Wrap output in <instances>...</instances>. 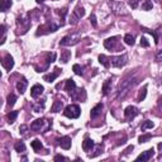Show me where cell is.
I'll list each match as a JSON object with an SVG mask.
<instances>
[{
	"label": "cell",
	"mask_w": 162,
	"mask_h": 162,
	"mask_svg": "<svg viewBox=\"0 0 162 162\" xmlns=\"http://www.w3.org/2000/svg\"><path fill=\"white\" fill-rule=\"evenodd\" d=\"M137 83H138V81L136 79H133V77H128L124 81H122V84L118 87V100L124 99L126 95L128 94V91L130 90V87H133Z\"/></svg>",
	"instance_id": "6da1fadb"
},
{
	"label": "cell",
	"mask_w": 162,
	"mask_h": 162,
	"mask_svg": "<svg viewBox=\"0 0 162 162\" xmlns=\"http://www.w3.org/2000/svg\"><path fill=\"white\" fill-rule=\"evenodd\" d=\"M17 25H18V29H20L18 34H24L31 28V19L28 18V15H20L17 20Z\"/></svg>",
	"instance_id": "7a4b0ae2"
},
{
	"label": "cell",
	"mask_w": 162,
	"mask_h": 162,
	"mask_svg": "<svg viewBox=\"0 0 162 162\" xmlns=\"http://www.w3.org/2000/svg\"><path fill=\"white\" fill-rule=\"evenodd\" d=\"M109 6L112 8L113 13L117 15H128V10L126 8V5L120 2H115V0H110L109 2Z\"/></svg>",
	"instance_id": "3957f363"
},
{
	"label": "cell",
	"mask_w": 162,
	"mask_h": 162,
	"mask_svg": "<svg viewBox=\"0 0 162 162\" xmlns=\"http://www.w3.org/2000/svg\"><path fill=\"white\" fill-rule=\"evenodd\" d=\"M63 114H65V117L70 118V119H76V118L80 117V114H81V109H80V106H79V105H76V104H71V105H67V106L65 108Z\"/></svg>",
	"instance_id": "277c9868"
},
{
	"label": "cell",
	"mask_w": 162,
	"mask_h": 162,
	"mask_svg": "<svg viewBox=\"0 0 162 162\" xmlns=\"http://www.w3.org/2000/svg\"><path fill=\"white\" fill-rule=\"evenodd\" d=\"M81 39V34L80 33H72L63 37L60 40V46H75L79 43V40Z\"/></svg>",
	"instance_id": "5b68a950"
},
{
	"label": "cell",
	"mask_w": 162,
	"mask_h": 162,
	"mask_svg": "<svg viewBox=\"0 0 162 162\" xmlns=\"http://www.w3.org/2000/svg\"><path fill=\"white\" fill-rule=\"evenodd\" d=\"M85 15V9L81 6V5H79V6H76L75 8V10L72 11V14H71V17H70V23L71 24H77L79 23V20L81 19Z\"/></svg>",
	"instance_id": "8992f818"
},
{
	"label": "cell",
	"mask_w": 162,
	"mask_h": 162,
	"mask_svg": "<svg viewBox=\"0 0 162 162\" xmlns=\"http://www.w3.org/2000/svg\"><path fill=\"white\" fill-rule=\"evenodd\" d=\"M104 47L106 49H110V51H114V49H119V51H123V47H119L118 46V37H110L104 40Z\"/></svg>",
	"instance_id": "52a82bcc"
},
{
	"label": "cell",
	"mask_w": 162,
	"mask_h": 162,
	"mask_svg": "<svg viewBox=\"0 0 162 162\" xmlns=\"http://www.w3.org/2000/svg\"><path fill=\"white\" fill-rule=\"evenodd\" d=\"M112 65L114 67H123L124 65H127L128 62V57L127 55H123V56H115V57H112Z\"/></svg>",
	"instance_id": "ba28073f"
},
{
	"label": "cell",
	"mask_w": 162,
	"mask_h": 162,
	"mask_svg": "<svg viewBox=\"0 0 162 162\" xmlns=\"http://www.w3.org/2000/svg\"><path fill=\"white\" fill-rule=\"evenodd\" d=\"M2 65H3V67L5 70L10 71L13 67H14V58H13L9 53H6V55L4 56V58H3V61H2Z\"/></svg>",
	"instance_id": "9c48e42d"
},
{
	"label": "cell",
	"mask_w": 162,
	"mask_h": 162,
	"mask_svg": "<svg viewBox=\"0 0 162 162\" xmlns=\"http://www.w3.org/2000/svg\"><path fill=\"white\" fill-rule=\"evenodd\" d=\"M155 156V150L153 148H150V150H147L146 152H143L142 155H139L137 158H136V161H138V162H146V161H150L152 157Z\"/></svg>",
	"instance_id": "30bf717a"
},
{
	"label": "cell",
	"mask_w": 162,
	"mask_h": 162,
	"mask_svg": "<svg viewBox=\"0 0 162 162\" xmlns=\"http://www.w3.org/2000/svg\"><path fill=\"white\" fill-rule=\"evenodd\" d=\"M43 90H45V87L42 85H39V84L33 85L32 89H31V96L34 98V99L38 98V96H40V95H42V92H43Z\"/></svg>",
	"instance_id": "8fae6325"
},
{
	"label": "cell",
	"mask_w": 162,
	"mask_h": 162,
	"mask_svg": "<svg viewBox=\"0 0 162 162\" xmlns=\"http://www.w3.org/2000/svg\"><path fill=\"white\" fill-rule=\"evenodd\" d=\"M137 114H138V109H137L136 106H133V105L126 108V110H124V115H126V118H127L128 120L133 119Z\"/></svg>",
	"instance_id": "7c38bea8"
},
{
	"label": "cell",
	"mask_w": 162,
	"mask_h": 162,
	"mask_svg": "<svg viewBox=\"0 0 162 162\" xmlns=\"http://www.w3.org/2000/svg\"><path fill=\"white\" fill-rule=\"evenodd\" d=\"M71 137H69V136H65V137H62L60 141H58V144H60V147L61 148H63V150H70L71 148Z\"/></svg>",
	"instance_id": "4fadbf2b"
},
{
	"label": "cell",
	"mask_w": 162,
	"mask_h": 162,
	"mask_svg": "<svg viewBox=\"0 0 162 162\" xmlns=\"http://www.w3.org/2000/svg\"><path fill=\"white\" fill-rule=\"evenodd\" d=\"M103 108H104V105H103L101 103L96 104V105L91 109V112H90V117H91L92 119H95L96 117H99V115L101 114V112H103Z\"/></svg>",
	"instance_id": "5bb4252c"
},
{
	"label": "cell",
	"mask_w": 162,
	"mask_h": 162,
	"mask_svg": "<svg viewBox=\"0 0 162 162\" xmlns=\"http://www.w3.org/2000/svg\"><path fill=\"white\" fill-rule=\"evenodd\" d=\"M45 123H46L45 119H36L31 124V129L34 130V132H39L40 129H42V127L45 126Z\"/></svg>",
	"instance_id": "9a60e30c"
},
{
	"label": "cell",
	"mask_w": 162,
	"mask_h": 162,
	"mask_svg": "<svg viewBox=\"0 0 162 162\" xmlns=\"http://www.w3.org/2000/svg\"><path fill=\"white\" fill-rule=\"evenodd\" d=\"M94 147H95V143H94V141L90 139V138H85V141L83 142V150H84L86 153H89Z\"/></svg>",
	"instance_id": "2e32d148"
},
{
	"label": "cell",
	"mask_w": 162,
	"mask_h": 162,
	"mask_svg": "<svg viewBox=\"0 0 162 162\" xmlns=\"http://www.w3.org/2000/svg\"><path fill=\"white\" fill-rule=\"evenodd\" d=\"M60 69H55V72H51V74H48V75H45L43 76V80L45 81H47V83H53L56 79H57V76L60 75Z\"/></svg>",
	"instance_id": "e0dca14e"
},
{
	"label": "cell",
	"mask_w": 162,
	"mask_h": 162,
	"mask_svg": "<svg viewBox=\"0 0 162 162\" xmlns=\"http://www.w3.org/2000/svg\"><path fill=\"white\" fill-rule=\"evenodd\" d=\"M27 86H28V81H27V79H24V77L17 83V90H18L20 94H24V92H25Z\"/></svg>",
	"instance_id": "ac0fdd59"
},
{
	"label": "cell",
	"mask_w": 162,
	"mask_h": 162,
	"mask_svg": "<svg viewBox=\"0 0 162 162\" xmlns=\"http://www.w3.org/2000/svg\"><path fill=\"white\" fill-rule=\"evenodd\" d=\"M62 108H63V103L61 100H56L55 103H53L52 108H51V112L52 113H58L62 110Z\"/></svg>",
	"instance_id": "d6986e66"
},
{
	"label": "cell",
	"mask_w": 162,
	"mask_h": 162,
	"mask_svg": "<svg viewBox=\"0 0 162 162\" xmlns=\"http://www.w3.org/2000/svg\"><path fill=\"white\" fill-rule=\"evenodd\" d=\"M110 91H112V79H108L103 84V94L104 95H108Z\"/></svg>",
	"instance_id": "ffe728a7"
},
{
	"label": "cell",
	"mask_w": 162,
	"mask_h": 162,
	"mask_svg": "<svg viewBox=\"0 0 162 162\" xmlns=\"http://www.w3.org/2000/svg\"><path fill=\"white\" fill-rule=\"evenodd\" d=\"M65 89H66V91H69V92H71L72 90H75V89H76V84H75V81H74L72 79H69V80L66 81Z\"/></svg>",
	"instance_id": "44dd1931"
},
{
	"label": "cell",
	"mask_w": 162,
	"mask_h": 162,
	"mask_svg": "<svg viewBox=\"0 0 162 162\" xmlns=\"http://www.w3.org/2000/svg\"><path fill=\"white\" fill-rule=\"evenodd\" d=\"M146 95H147V85H144V86L139 90V92H138V96H137V101L142 103V101L144 100Z\"/></svg>",
	"instance_id": "7402d4cb"
},
{
	"label": "cell",
	"mask_w": 162,
	"mask_h": 162,
	"mask_svg": "<svg viewBox=\"0 0 162 162\" xmlns=\"http://www.w3.org/2000/svg\"><path fill=\"white\" fill-rule=\"evenodd\" d=\"M71 58V52L70 51H63L61 53V62L62 63H67Z\"/></svg>",
	"instance_id": "603a6c76"
},
{
	"label": "cell",
	"mask_w": 162,
	"mask_h": 162,
	"mask_svg": "<svg viewBox=\"0 0 162 162\" xmlns=\"http://www.w3.org/2000/svg\"><path fill=\"white\" fill-rule=\"evenodd\" d=\"M11 6V0H2V4H0V10L6 11Z\"/></svg>",
	"instance_id": "cb8c5ba5"
},
{
	"label": "cell",
	"mask_w": 162,
	"mask_h": 162,
	"mask_svg": "<svg viewBox=\"0 0 162 162\" xmlns=\"http://www.w3.org/2000/svg\"><path fill=\"white\" fill-rule=\"evenodd\" d=\"M17 117H18V112H17V110H14V112H10V113H8V115H6V119H8V123L13 124V123H14V122H15Z\"/></svg>",
	"instance_id": "d4e9b609"
},
{
	"label": "cell",
	"mask_w": 162,
	"mask_h": 162,
	"mask_svg": "<svg viewBox=\"0 0 162 162\" xmlns=\"http://www.w3.org/2000/svg\"><path fill=\"white\" fill-rule=\"evenodd\" d=\"M99 62H100V65H103V66L105 67V69H109V67H110L109 60H108V57L104 56V55H100V56H99Z\"/></svg>",
	"instance_id": "484cf974"
},
{
	"label": "cell",
	"mask_w": 162,
	"mask_h": 162,
	"mask_svg": "<svg viewBox=\"0 0 162 162\" xmlns=\"http://www.w3.org/2000/svg\"><path fill=\"white\" fill-rule=\"evenodd\" d=\"M101 152H103V144H98V146H95V151H94V153H89L87 156L90 158H94V157L99 156Z\"/></svg>",
	"instance_id": "4316f807"
},
{
	"label": "cell",
	"mask_w": 162,
	"mask_h": 162,
	"mask_svg": "<svg viewBox=\"0 0 162 162\" xmlns=\"http://www.w3.org/2000/svg\"><path fill=\"white\" fill-rule=\"evenodd\" d=\"M153 127H155L153 122H151V120H146L144 123L141 126V130H142V132H146L147 129H152Z\"/></svg>",
	"instance_id": "83f0119b"
},
{
	"label": "cell",
	"mask_w": 162,
	"mask_h": 162,
	"mask_svg": "<svg viewBox=\"0 0 162 162\" xmlns=\"http://www.w3.org/2000/svg\"><path fill=\"white\" fill-rule=\"evenodd\" d=\"M152 8H153V4H152L151 0H143V3H142V10L148 11V10H151Z\"/></svg>",
	"instance_id": "f1b7e54d"
},
{
	"label": "cell",
	"mask_w": 162,
	"mask_h": 162,
	"mask_svg": "<svg viewBox=\"0 0 162 162\" xmlns=\"http://www.w3.org/2000/svg\"><path fill=\"white\" fill-rule=\"evenodd\" d=\"M14 150H15L17 152L22 153V152H24V151H25V144H24L22 141H19V142H17V143L14 144Z\"/></svg>",
	"instance_id": "f546056e"
},
{
	"label": "cell",
	"mask_w": 162,
	"mask_h": 162,
	"mask_svg": "<svg viewBox=\"0 0 162 162\" xmlns=\"http://www.w3.org/2000/svg\"><path fill=\"white\" fill-rule=\"evenodd\" d=\"M6 101H8L9 106H13V105L15 104V101H17V96L14 95V94H9L8 98H6Z\"/></svg>",
	"instance_id": "4dcf8cb0"
},
{
	"label": "cell",
	"mask_w": 162,
	"mask_h": 162,
	"mask_svg": "<svg viewBox=\"0 0 162 162\" xmlns=\"http://www.w3.org/2000/svg\"><path fill=\"white\" fill-rule=\"evenodd\" d=\"M32 148L34 151H40V150H42V143H40V141L39 139H34L32 142Z\"/></svg>",
	"instance_id": "1f68e13d"
},
{
	"label": "cell",
	"mask_w": 162,
	"mask_h": 162,
	"mask_svg": "<svg viewBox=\"0 0 162 162\" xmlns=\"http://www.w3.org/2000/svg\"><path fill=\"white\" fill-rule=\"evenodd\" d=\"M32 108H33V112L34 113H40L45 109V103H42V104H40V103L39 104H34Z\"/></svg>",
	"instance_id": "d6a6232c"
},
{
	"label": "cell",
	"mask_w": 162,
	"mask_h": 162,
	"mask_svg": "<svg viewBox=\"0 0 162 162\" xmlns=\"http://www.w3.org/2000/svg\"><path fill=\"white\" fill-rule=\"evenodd\" d=\"M124 42L129 46H133L134 45V37L132 34H126L124 36Z\"/></svg>",
	"instance_id": "836d02e7"
},
{
	"label": "cell",
	"mask_w": 162,
	"mask_h": 162,
	"mask_svg": "<svg viewBox=\"0 0 162 162\" xmlns=\"http://www.w3.org/2000/svg\"><path fill=\"white\" fill-rule=\"evenodd\" d=\"M151 138H152V136L148 133V134H142V136L138 138V141H139V143H146V142L150 141Z\"/></svg>",
	"instance_id": "e575fe53"
},
{
	"label": "cell",
	"mask_w": 162,
	"mask_h": 162,
	"mask_svg": "<svg viewBox=\"0 0 162 162\" xmlns=\"http://www.w3.org/2000/svg\"><path fill=\"white\" fill-rule=\"evenodd\" d=\"M72 70H74V72L76 74V75H79V76H81L83 75V67H81L80 65H74V67H72Z\"/></svg>",
	"instance_id": "d590c367"
},
{
	"label": "cell",
	"mask_w": 162,
	"mask_h": 162,
	"mask_svg": "<svg viewBox=\"0 0 162 162\" xmlns=\"http://www.w3.org/2000/svg\"><path fill=\"white\" fill-rule=\"evenodd\" d=\"M56 60V53L55 52H52V53H47V63H52V62H55Z\"/></svg>",
	"instance_id": "8d00e7d4"
},
{
	"label": "cell",
	"mask_w": 162,
	"mask_h": 162,
	"mask_svg": "<svg viewBox=\"0 0 162 162\" xmlns=\"http://www.w3.org/2000/svg\"><path fill=\"white\" fill-rule=\"evenodd\" d=\"M89 20H90V23H91V25L94 27V28H96V27H98V22H96V17H95V14H94V13L90 15Z\"/></svg>",
	"instance_id": "74e56055"
},
{
	"label": "cell",
	"mask_w": 162,
	"mask_h": 162,
	"mask_svg": "<svg viewBox=\"0 0 162 162\" xmlns=\"http://www.w3.org/2000/svg\"><path fill=\"white\" fill-rule=\"evenodd\" d=\"M128 3H129L132 9H137L138 5H139V0H128Z\"/></svg>",
	"instance_id": "f35d334b"
},
{
	"label": "cell",
	"mask_w": 162,
	"mask_h": 162,
	"mask_svg": "<svg viewBox=\"0 0 162 162\" xmlns=\"http://www.w3.org/2000/svg\"><path fill=\"white\" fill-rule=\"evenodd\" d=\"M141 46H142V47H144V48L150 47V43H148L147 38H144V37H142V38H141Z\"/></svg>",
	"instance_id": "ab89813d"
},
{
	"label": "cell",
	"mask_w": 162,
	"mask_h": 162,
	"mask_svg": "<svg viewBox=\"0 0 162 162\" xmlns=\"http://www.w3.org/2000/svg\"><path fill=\"white\" fill-rule=\"evenodd\" d=\"M156 61H157V62H162V51H158V52H157Z\"/></svg>",
	"instance_id": "60d3db41"
},
{
	"label": "cell",
	"mask_w": 162,
	"mask_h": 162,
	"mask_svg": "<svg viewBox=\"0 0 162 162\" xmlns=\"http://www.w3.org/2000/svg\"><path fill=\"white\" fill-rule=\"evenodd\" d=\"M133 150H134V147H133V146H129V147L127 148V150L124 151V153L122 155V156H127V155H129V153H130V151H133Z\"/></svg>",
	"instance_id": "b9f144b4"
},
{
	"label": "cell",
	"mask_w": 162,
	"mask_h": 162,
	"mask_svg": "<svg viewBox=\"0 0 162 162\" xmlns=\"http://www.w3.org/2000/svg\"><path fill=\"white\" fill-rule=\"evenodd\" d=\"M55 161H67V158L61 155H57V156H55Z\"/></svg>",
	"instance_id": "7bdbcfd3"
},
{
	"label": "cell",
	"mask_w": 162,
	"mask_h": 162,
	"mask_svg": "<svg viewBox=\"0 0 162 162\" xmlns=\"http://www.w3.org/2000/svg\"><path fill=\"white\" fill-rule=\"evenodd\" d=\"M27 129H28V127H27V126H20V127H19V130H20V133H23V134H25Z\"/></svg>",
	"instance_id": "ee69618b"
},
{
	"label": "cell",
	"mask_w": 162,
	"mask_h": 162,
	"mask_svg": "<svg viewBox=\"0 0 162 162\" xmlns=\"http://www.w3.org/2000/svg\"><path fill=\"white\" fill-rule=\"evenodd\" d=\"M158 150H160V152H162V143L158 144Z\"/></svg>",
	"instance_id": "f6af8a7d"
},
{
	"label": "cell",
	"mask_w": 162,
	"mask_h": 162,
	"mask_svg": "<svg viewBox=\"0 0 162 162\" xmlns=\"http://www.w3.org/2000/svg\"><path fill=\"white\" fill-rule=\"evenodd\" d=\"M36 2H37L38 4H40V3H43V2H45V0H36Z\"/></svg>",
	"instance_id": "bcb514c9"
},
{
	"label": "cell",
	"mask_w": 162,
	"mask_h": 162,
	"mask_svg": "<svg viewBox=\"0 0 162 162\" xmlns=\"http://www.w3.org/2000/svg\"><path fill=\"white\" fill-rule=\"evenodd\" d=\"M70 2H72V0H70Z\"/></svg>",
	"instance_id": "7dc6e473"
}]
</instances>
